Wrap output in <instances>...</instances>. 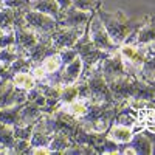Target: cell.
Instances as JSON below:
<instances>
[{
	"instance_id": "cell-1",
	"label": "cell",
	"mask_w": 155,
	"mask_h": 155,
	"mask_svg": "<svg viewBox=\"0 0 155 155\" xmlns=\"http://www.w3.org/2000/svg\"><path fill=\"white\" fill-rule=\"evenodd\" d=\"M109 88L116 102H140L155 99L153 87L134 74H126L109 82Z\"/></svg>"
},
{
	"instance_id": "cell-2",
	"label": "cell",
	"mask_w": 155,
	"mask_h": 155,
	"mask_svg": "<svg viewBox=\"0 0 155 155\" xmlns=\"http://www.w3.org/2000/svg\"><path fill=\"white\" fill-rule=\"evenodd\" d=\"M96 16L101 19L102 25L106 27V30H107V33L112 39V42L115 45H118V47H121L126 42V39L132 33H135L147 19V16H144L143 19L132 20V19H127L123 14V11L107 12L104 8H102V3H99L96 6Z\"/></svg>"
},
{
	"instance_id": "cell-3",
	"label": "cell",
	"mask_w": 155,
	"mask_h": 155,
	"mask_svg": "<svg viewBox=\"0 0 155 155\" xmlns=\"http://www.w3.org/2000/svg\"><path fill=\"white\" fill-rule=\"evenodd\" d=\"M123 102H90L87 112L78 118L79 126L87 130L104 134L112 126Z\"/></svg>"
},
{
	"instance_id": "cell-4",
	"label": "cell",
	"mask_w": 155,
	"mask_h": 155,
	"mask_svg": "<svg viewBox=\"0 0 155 155\" xmlns=\"http://www.w3.org/2000/svg\"><path fill=\"white\" fill-rule=\"evenodd\" d=\"M73 48L78 51V56L82 61V74L79 79H85L90 74V71L93 70V67L96 64H99L101 61H104L110 53L98 48L92 41H90V34H88V23L84 30V34L78 39V42L73 45Z\"/></svg>"
},
{
	"instance_id": "cell-5",
	"label": "cell",
	"mask_w": 155,
	"mask_h": 155,
	"mask_svg": "<svg viewBox=\"0 0 155 155\" xmlns=\"http://www.w3.org/2000/svg\"><path fill=\"white\" fill-rule=\"evenodd\" d=\"M23 19H25V25L27 28L33 30L41 39L44 37H50L53 34V31L59 27V23L54 17H51L44 12L34 11L31 8L23 11Z\"/></svg>"
},
{
	"instance_id": "cell-6",
	"label": "cell",
	"mask_w": 155,
	"mask_h": 155,
	"mask_svg": "<svg viewBox=\"0 0 155 155\" xmlns=\"http://www.w3.org/2000/svg\"><path fill=\"white\" fill-rule=\"evenodd\" d=\"M102 62V61H101ZM101 62L96 64L90 74L85 78V81L90 88V101L92 102H116L112 96L107 81L104 79L101 71Z\"/></svg>"
},
{
	"instance_id": "cell-7",
	"label": "cell",
	"mask_w": 155,
	"mask_h": 155,
	"mask_svg": "<svg viewBox=\"0 0 155 155\" xmlns=\"http://www.w3.org/2000/svg\"><path fill=\"white\" fill-rule=\"evenodd\" d=\"M23 11L22 9L19 12V16L16 17L14 20V27H12V33H14V50L17 51L19 56H23L30 48H33L39 41H41V37H39L33 30L27 28V25H25V19H23Z\"/></svg>"
},
{
	"instance_id": "cell-8",
	"label": "cell",
	"mask_w": 155,
	"mask_h": 155,
	"mask_svg": "<svg viewBox=\"0 0 155 155\" xmlns=\"http://www.w3.org/2000/svg\"><path fill=\"white\" fill-rule=\"evenodd\" d=\"M88 34H90V41H92L98 48L104 50V51L115 53V51L120 48L118 45H115L112 42V39H110L106 27L102 25L101 19L96 16V9H95V12L92 14V17H90V20H88Z\"/></svg>"
},
{
	"instance_id": "cell-9",
	"label": "cell",
	"mask_w": 155,
	"mask_h": 155,
	"mask_svg": "<svg viewBox=\"0 0 155 155\" xmlns=\"http://www.w3.org/2000/svg\"><path fill=\"white\" fill-rule=\"evenodd\" d=\"M95 11H82L78 9L73 5L67 9L61 11V17L58 20L59 27L64 28H85Z\"/></svg>"
},
{
	"instance_id": "cell-10",
	"label": "cell",
	"mask_w": 155,
	"mask_h": 155,
	"mask_svg": "<svg viewBox=\"0 0 155 155\" xmlns=\"http://www.w3.org/2000/svg\"><path fill=\"white\" fill-rule=\"evenodd\" d=\"M85 28H64V27H58L53 34L50 36L51 45L56 50H64V48H73V45L78 42L82 34H84Z\"/></svg>"
},
{
	"instance_id": "cell-11",
	"label": "cell",
	"mask_w": 155,
	"mask_h": 155,
	"mask_svg": "<svg viewBox=\"0 0 155 155\" xmlns=\"http://www.w3.org/2000/svg\"><path fill=\"white\" fill-rule=\"evenodd\" d=\"M101 71H102V76L104 79L107 81V84L116 78H121V76H126L129 74L126 67H124V62H123V58L120 54V51L116 50L115 53H110L104 61L101 62Z\"/></svg>"
},
{
	"instance_id": "cell-12",
	"label": "cell",
	"mask_w": 155,
	"mask_h": 155,
	"mask_svg": "<svg viewBox=\"0 0 155 155\" xmlns=\"http://www.w3.org/2000/svg\"><path fill=\"white\" fill-rule=\"evenodd\" d=\"M27 93L28 92L16 87L11 79L3 81L2 84H0V109L11 107V106H16V104H22V102H25L28 99Z\"/></svg>"
},
{
	"instance_id": "cell-13",
	"label": "cell",
	"mask_w": 155,
	"mask_h": 155,
	"mask_svg": "<svg viewBox=\"0 0 155 155\" xmlns=\"http://www.w3.org/2000/svg\"><path fill=\"white\" fill-rule=\"evenodd\" d=\"M56 51H59V50H56L53 45H51L50 37H44L33 48H30L27 53L23 54V58H27L31 62V65H39L44 58H47L51 53H56Z\"/></svg>"
},
{
	"instance_id": "cell-14",
	"label": "cell",
	"mask_w": 155,
	"mask_h": 155,
	"mask_svg": "<svg viewBox=\"0 0 155 155\" xmlns=\"http://www.w3.org/2000/svg\"><path fill=\"white\" fill-rule=\"evenodd\" d=\"M44 115V112L41 110L36 102L33 101H25L22 104V109L19 112V120L16 126H30V124H36V121Z\"/></svg>"
},
{
	"instance_id": "cell-15",
	"label": "cell",
	"mask_w": 155,
	"mask_h": 155,
	"mask_svg": "<svg viewBox=\"0 0 155 155\" xmlns=\"http://www.w3.org/2000/svg\"><path fill=\"white\" fill-rule=\"evenodd\" d=\"M82 74V61L78 56L73 62H70L68 65H64L61 70V87L71 85L79 81V78Z\"/></svg>"
},
{
	"instance_id": "cell-16",
	"label": "cell",
	"mask_w": 155,
	"mask_h": 155,
	"mask_svg": "<svg viewBox=\"0 0 155 155\" xmlns=\"http://www.w3.org/2000/svg\"><path fill=\"white\" fill-rule=\"evenodd\" d=\"M155 42V16H147L146 22L135 33V45H147Z\"/></svg>"
},
{
	"instance_id": "cell-17",
	"label": "cell",
	"mask_w": 155,
	"mask_h": 155,
	"mask_svg": "<svg viewBox=\"0 0 155 155\" xmlns=\"http://www.w3.org/2000/svg\"><path fill=\"white\" fill-rule=\"evenodd\" d=\"M123 144L134 149L135 155H150L152 153V143L143 132L134 134L132 138L129 140L127 143H123Z\"/></svg>"
},
{
	"instance_id": "cell-18",
	"label": "cell",
	"mask_w": 155,
	"mask_h": 155,
	"mask_svg": "<svg viewBox=\"0 0 155 155\" xmlns=\"http://www.w3.org/2000/svg\"><path fill=\"white\" fill-rule=\"evenodd\" d=\"M30 8L39 12H44V14H48L54 17L56 20H59L61 17V8L56 0H31Z\"/></svg>"
},
{
	"instance_id": "cell-19",
	"label": "cell",
	"mask_w": 155,
	"mask_h": 155,
	"mask_svg": "<svg viewBox=\"0 0 155 155\" xmlns=\"http://www.w3.org/2000/svg\"><path fill=\"white\" fill-rule=\"evenodd\" d=\"M109 138H112L116 143H127L129 140L132 138L134 132H132V127H127V126H123V124H116V123H112V126L109 127V130L106 132Z\"/></svg>"
},
{
	"instance_id": "cell-20",
	"label": "cell",
	"mask_w": 155,
	"mask_h": 155,
	"mask_svg": "<svg viewBox=\"0 0 155 155\" xmlns=\"http://www.w3.org/2000/svg\"><path fill=\"white\" fill-rule=\"evenodd\" d=\"M41 65V68L44 70L45 73V78L48 74H54L58 71H61L64 68V64H62V59H61V54H59V51H56V53H51L48 54L47 58L42 59V62L39 64Z\"/></svg>"
},
{
	"instance_id": "cell-21",
	"label": "cell",
	"mask_w": 155,
	"mask_h": 155,
	"mask_svg": "<svg viewBox=\"0 0 155 155\" xmlns=\"http://www.w3.org/2000/svg\"><path fill=\"white\" fill-rule=\"evenodd\" d=\"M22 9H12L8 6H0V30L2 31H12L14 20Z\"/></svg>"
},
{
	"instance_id": "cell-22",
	"label": "cell",
	"mask_w": 155,
	"mask_h": 155,
	"mask_svg": "<svg viewBox=\"0 0 155 155\" xmlns=\"http://www.w3.org/2000/svg\"><path fill=\"white\" fill-rule=\"evenodd\" d=\"M11 81H12V84H14L16 87L25 90V92H28V90L34 88L36 84H37L36 78L31 74V71H20V73L12 74Z\"/></svg>"
},
{
	"instance_id": "cell-23",
	"label": "cell",
	"mask_w": 155,
	"mask_h": 155,
	"mask_svg": "<svg viewBox=\"0 0 155 155\" xmlns=\"http://www.w3.org/2000/svg\"><path fill=\"white\" fill-rule=\"evenodd\" d=\"M90 102H92V101L78 98V99H74L73 102H70V104L62 106L61 109H64L67 113H70L71 116H74V118L78 120V118H81V116L87 112V109H88V106H90Z\"/></svg>"
},
{
	"instance_id": "cell-24",
	"label": "cell",
	"mask_w": 155,
	"mask_h": 155,
	"mask_svg": "<svg viewBox=\"0 0 155 155\" xmlns=\"http://www.w3.org/2000/svg\"><path fill=\"white\" fill-rule=\"evenodd\" d=\"M70 146H71V140L64 134H53V138H51L50 144H48V147L56 155L64 153Z\"/></svg>"
},
{
	"instance_id": "cell-25",
	"label": "cell",
	"mask_w": 155,
	"mask_h": 155,
	"mask_svg": "<svg viewBox=\"0 0 155 155\" xmlns=\"http://www.w3.org/2000/svg\"><path fill=\"white\" fill-rule=\"evenodd\" d=\"M0 144L5 149L9 150V153L12 155V149L16 144V137H14V129L12 126H6L0 123Z\"/></svg>"
},
{
	"instance_id": "cell-26",
	"label": "cell",
	"mask_w": 155,
	"mask_h": 155,
	"mask_svg": "<svg viewBox=\"0 0 155 155\" xmlns=\"http://www.w3.org/2000/svg\"><path fill=\"white\" fill-rule=\"evenodd\" d=\"M22 104H16V106H11V107L0 109V123L6 124V126H16L17 120H19V112L22 109Z\"/></svg>"
},
{
	"instance_id": "cell-27",
	"label": "cell",
	"mask_w": 155,
	"mask_h": 155,
	"mask_svg": "<svg viewBox=\"0 0 155 155\" xmlns=\"http://www.w3.org/2000/svg\"><path fill=\"white\" fill-rule=\"evenodd\" d=\"M140 78L146 82H150L155 79V51L146 56V61L140 70Z\"/></svg>"
},
{
	"instance_id": "cell-28",
	"label": "cell",
	"mask_w": 155,
	"mask_h": 155,
	"mask_svg": "<svg viewBox=\"0 0 155 155\" xmlns=\"http://www.w3.org/2000/svg\"><path fill=\"white\" fill-rule=\"evenodd\" d=\"M74 99H78V87L76 84H71V85H65L62 87V92H61V104L65 106V104H70V102H73Z\"/></svg>"
},
{
	"instance_id": "cell-29",
	"label": "cell",
	"mask_w": 155,
	"mask_h": 155,
	"mask_svg": "<svg viewBox=\"0 0 155 155\" xmlns=\"http://www.w3.org/2000/svg\"><path fill=\"white\" fill-rule=\"evenodd\" d=\"M31 67H33V65H31V62H30L27 58L19 56V58H17V59L8 67V70H9L11 74H16V73H20V71H30Z\"/></svg>"
},
{
	"instance_id": "cell-30",
	"label": "cell",
	"mask_w": 155,
	"mask_h": 155,
	"mask_svg": "<svg viewBox=\"0 0 155 155\" xmlns=\"http://www.w3.org/2000/svg\"><path fill=\"white\" fill-rule=\"evenodd\" d=\"M17 58H19V54H17V51L14 50V47L0 48V64H3L5 67H9Z\"/></svg>"
},
{
	"instance_id": "cell-31",
	"label": "cell",
	"mask_w": 155,
	"mask_h": 155,
	"mask_svg": "<svg viewBox=\"0 0 155 155\" xmlns=\"http://www.w3.org/2000/svg\"><path fill=\"white\" fill-rule=\"evenodd\" d=\"M27 98H28V101H33V102H36V104H37L39 107H44V106L47 104V96H45V95L41 92V88H39L37 85H36L34 88L28 90Z\"/></svg>"
},
{
	"instance_id": "cell-32",
	"label": "cell",
	"mask_w": 155,
	"mask_h": 155,
	"mask_svg": "<svg viewBox=\"0 0 155 155\" xmlns=\"http://www.w3.org/2000/svg\"><path fill=\"white\" fill-rule=\"evenodd\" d=\"M101 0H71V5L82 11H95Z\"/></svg>"
},
{
	"instance_id": "cell-33",
	"label": "cell",
	"mask_w": 155,
	"mask_h": 155,
	"mask_svg": "<svg viewBox=\"0 0 155 155\" xmlns=\"http://www.w3.org/2000/svg\"><path fill=\"white\" fill-rule=\"evenodd\" d=\"M14 129V137L19 138V140H30L31 138V134H33V129H34V124H30V126H12Z\"/></svg>"
},
{
	"instance_id": "cell-34",
	"label": "cell",
	"mask_w": 155,
	"mask_h": 155,
	"mask_svg": "<svg viewBox=\"0 0 155 155\" xmlns=\"http://www.w3.org/2000/svg\"><path fill=\"white\" fill-rule=\"evenodd\" d=\"M30 149H31L30 140L16 138V144H14V149H12V155H27V153H30Z\"/></svg>"
},
{
	"instance_id": "cell-35",
	"label": "cell",
	"mask_w": 155,
	"mask_h": 155,
	"mask_svg": "<svg viewBox=\"0 0 155 155\" xmlns=\"http://www.w3.org/2000/svg\"><path fill=\"white\" fill-rule=\"evenodd\" d=\"M31 0H3L2 6H8L12 9H28Z\"/></svg>"
},
{
	"instance_id": "cell-36",
	"label": "cell",
	"mask_w": 155,
	"mask_h": 155,
	"mask_svg": "<svg viewBox=\"0 0 155 155\" xmlns=\"http://www.w3.org/2000/svg\"><path fill=\"white\" fill-rule=\"evenodd\" d=\"M59 54L64 65H68L70 62H73L78 58V51L74 48H64V50H59Z\"/></svg>"
},
{
	"instance_id": "cell-37",
	"label": "cell",
	"mask_w": 155,
	"mask_h": 155,
	"mask_svg": "<svg viewBox=\"0 0 155 155\" xmlns=\"http://www.w3.org/2000/svg\"><path fill=\"white\" fill-rule=\"evenodd\" d=\"M14 33L12 31H3V34L0 36V48H8V47H14Z\"/></svg>"
},
{
	"instance_id": "cell-38",
	"label": "cell",
	"mask_w": 155,
	"mask_h": 155,
	"mask_svg": "<svg viewBox=\"0 0 155 155\" xmlns=\"http://www.w3.org/2000/svg\"><path fill=\"white\" fill-rule=\"evenodd\" d=\"M143 132L149 140H150V143H152V153H155V126H152V127H144Z\"/></svg>"
},
{
	"instance_id": "cell-39",
	"label": "cell",
	"mask_w": 155,
	"mask_h": 155,
	"mask_svg": "<svg viewBox=\"0 0 155 155\" xmlns=\"http://www.w3.org/2000/svg\"><path fill=\"white\" fill-rule=\"evenodd\" d=\"M12 78V74L9 73L8 67H5L3 64H0V79H3V81H9Z\"/></svg>"
},
{
	"instance_id": "cell-40",
	"label": "cell",
	"mask_w": 155,
	"mask_h": 155,
	"mask_svg": "<svg viewBox=\"0 0 155 155\" xmlns=\"http://www.w3.org/2000/svg\"><path fill=\"white\" fill-rule=\"evenodd\" d=\"M30 153H45V155H53V150H51L50 147H31L30 149Z\"/></svg>"
},
{
	"instance_id": "cell-41",
	"label": "cell",
	"mask_w": 155,
	"mask_h": 155,
	"mask_svg": "<svg viewBox=\"0 0 155 155\" xmlns=\"http://www.w3.org/2000/svg\"><path fill=\"white\" fill-rule=\"evenodd\" d=\"M56 2H58L61 11H64V9H67V8L71 6V0H56Z\"/></svg>"
},
{
	"instance_id": "cell-42",
	"label": "cell",
	"mask_w": 155,
	"mask_h": 155,
	"mask_svg": "<svg viewBox=\"0 0 155 155\" xmlns=\"http://www.w3.org/2000/svg\"><path fill=\"white\" fill-rule=\"evenodd\" d=\"M2 153H9V150H8V149H5L2 144H0V155H2Z\"/></svg>"
},
{
	"instance_id": "cell-43",
	"label": "cell",
	"mask_w": 155,
	"mask_h": 155,
	"mask_svg": "<svg viewBox=\"0 0 155 155\" xmlns=\"http://www.w3.org/2000/svg\"><path fill=\"white\" fill-rule=\"evenodd\" d=\"M2 34H3V31H2V30H0V36H2Z\"/></svg>"
},
{
	"instance_id": "cell-44",
	"label": "cell",
	"mask_w": 155,
	"mask_h": 155,
	"mask_svg": "<svg viewBox=\"0 0 155 155\" xmlns=\"http://www.w3.org/2000/svg\"><path fill=\"white\" fill-rule=\"evenodd\" d=\"M152 104H153V106H155V99H153V101H152Z\"/></svg>"
},
{
	"instance_id": "cell-45",
	"label": "cell",
	"mask_w": 155,
	"mask_h": 155,
	"mask_svg": "<svg viewBox=\"0 0 155 155\" xmlns=\"http://www.w3.org/2000/svg\"><path fill=\"white\" fill-rule=\"evenodd\" d=\"M2 2H3V0H0V6H2Z\"/></svg>"
},
{
	"instance_id": "cell-46",
	"label": "cell",
	"mask_w": 155,
	"mask_h": 155,
	"mask_svg": "<svg viewBox=\"0 0 155 155\" xmlns=\"http://www.w3.org/2000/svg\"><path fill=\"white\" fill-rule=\"evenodd\" d=\"M2 82H3V79H0V84H2Z\"/></svg>"
}]
</instances>
